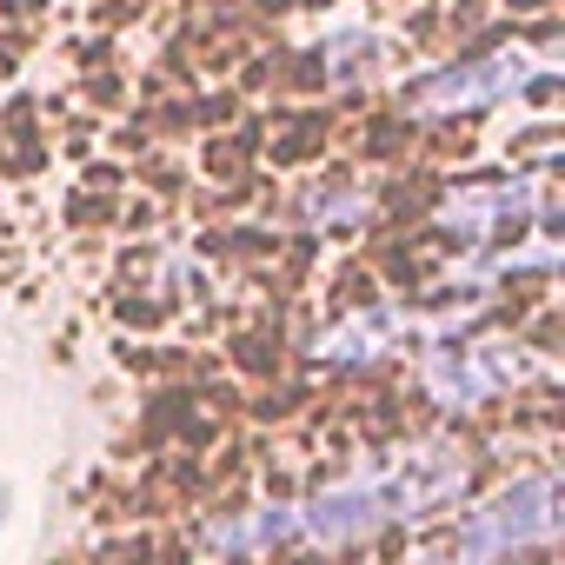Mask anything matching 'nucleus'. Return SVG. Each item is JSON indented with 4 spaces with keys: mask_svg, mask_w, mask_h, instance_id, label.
<instances>
[{
    "mask_svg": "<svg viewBox=\"0 0 565 565\" xmlns=\"http://www.w3.org/2000/svg\"><path fill=\"white\" fill-rule=\"evenodd\" d=\"M545 539H552V479H519L486 512H472L466 532H452L439 552H426L419 565H492V558H505L519 545H545Z\"/></svg>",
    "mask_w": 565,
    "mask_h": 565,
    "instance_id": "f257e3e1",
    "label": "nucleus"
},
{
    "mask_svg": "<svg viewBox=\"0 0 565 565\" xmlns=\"http://www.w3.org/2000/svg\"><path fill=\"white\" fill-rule=\"evenodd\" d=\"M386 519H393V486H386V472H360V479L320 492L294 525H300L307 539H320V545H347V539L380 532Z\"/></svg>",
    "mask_w": 565,
    "mask_h": 565,
    "instance_id": "f03ea898",
    "label": "nucleus"
},
{
    "mask_svg": "<svg viewBox=\"0 0 565 565\" xmlns=\"http://www.w3.org/2000/svg\"><path fill=\"white\" fill-rule=\"evenodd\" d=\"M519 373V360H486V347L479 353H446L426 380H433V393L446 399V406H479L492 386H505Z\"/></svg>",
    "mask_w": 565,
    "mask_h": 565,
    "instance_id": "7ed1b4c3",
    "label": "nucleus"
}]
</instances>
